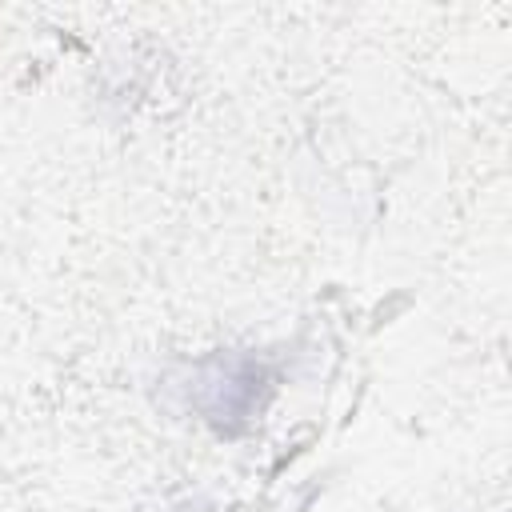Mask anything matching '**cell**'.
<instances>
[{"label":"cell","mask_w":512,"mask_h":512,"mask_svg":"<svg viewBox=\"0 0 512 512\" xmlns=\"http://www.w3.org/2000/svg\"><path fill=\"white\" fill-rule=\"evenodd\" d=\"M192 384H196L192 392L204 420L216 424L220 432H236L244 420H252V412H260L264 392L272 388V376L252 356H216L200 364Z\"/></svg>","instance_id":"1"}]
</instances>
